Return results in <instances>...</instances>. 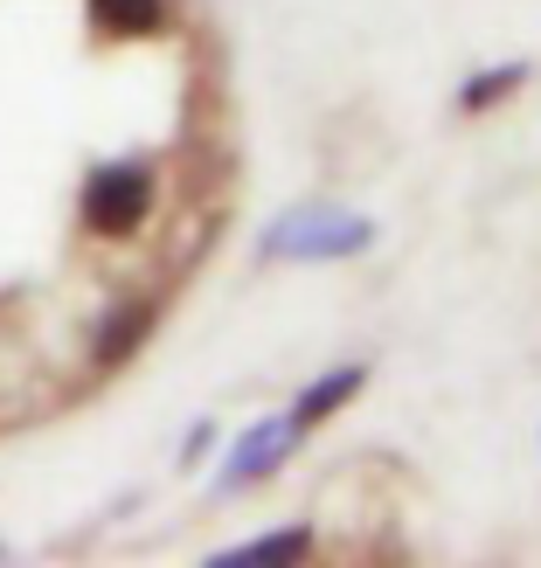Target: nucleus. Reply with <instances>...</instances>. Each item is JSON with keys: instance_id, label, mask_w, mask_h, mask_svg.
Masks as SVG:
<instances>
[{"instance_id": "3", "label": "nucleus", "mask_w": 541, "mask_h": 568, "mask_svg": "<svg viewBox=\"0 0 541 568\" xmlns=\"http://www.w3.org/2000/svg\"><path fill=\"white\" fill-rule=\"evenodd\" d=\"M153 326H160V298H119V305H111L104 320L91 326V367H98V375L126 367V361L153 339Z\"/></svg>"}, {"instance_id": "4", "label": "nucleus", "mask_w": 541, "mask_h": 568, "mask_svg": "<svg viewBox=\"0 0 541 568\" xmlns=\"http://www.w3.org/2000/svg\"><path fill=\"white\" fill-rule=\"evenodd\" d=\"M299 444V430H292V416L284 423H258L237 450H230V465H222V493H237V486H258V478H271L278 465H284V450Z\"/></svg>"}, {"instance_id": "9", "label": "nucleus", "mask_w": 541, "mask_h": 568, "mask_svg": "<svg viewBox=\"0 0 541 568\" xmlns=\"http://www.w3.org/2000/svg\"><path fill=\"white\" fill-rule=\"evenodd\" d=\"M209 444H216V430H209V423H194V430H188V444H181V465H194Z\"/></svg>"}, {"instance_id": "8", "label": "nucleus", "mask_w": 541, "mask_h": 568, "mask_svg": "<svg viewBox=\"0 0 541 568\" xmlns=\"http://www.w3.org/2000/svg\"><path fill=\"white\" fill-rule=\"evenodd\" d=\"M521 83H528V63H500V70H487V77H472L465 91H459V104H465V111H493L507 91H521Z\"/></svg>"}, {"instance_id": "6", "label": "nucleus", "mask_w": 541, "mask_h": 568, "mask_svg": "<svg viewBox=\"0 0 541 568\" xmlns=\"http://www.w3.org/2000/svg\"><path fill=\"white\" fill-rule=\"evenodd\" d=\"M305 555H312V527H278V534H264V541H250V548L216 555V568H284V561H305Z\"/></svg>"}, {"instance_id": "2", "label": "nucleus", "mask_w": 541, "mask_h": 568, "mask_svg": "<svg viewBox=\"0 0 541 568\" xmlns=\"http://www.w3.org/2000/svg\"><path fill=\"white\" fill-rule=\"evenodd\" d=\"M348 250H368V222L340 215V209H292L264 236V257H305V264L348 257Z\"/></svg>"}, {"instance_id": "7", "label": "nucleus", "mask_w": 541, "mask_h": 568, "mask_svg": "<svg viewBox=\"0 0 541 568\" xmlns=\"http://www.w3.org/2000/svg\"><path fill=\"white\" fill-rule=\"evenodd\" d=\"M91 14L104 36H153L167 28V0H91Z\"/></svg>"}, {"instance_id": "5", "label": "nucleus", "mask_w": 541, "mask_h": 568, "mask_svg": "<svg viewBox=\"0 0 541 568\" xmlns=\"http://www.w3.org/2000/svg\"><path fill=\"white\" fill-rule=\"evenodd\" d=\"M361 388H368V367H333V375H320V382H312L299 403H292V430H299V437L320 430V423H327L333 409H348Z\"/></svg>"}, {"instance_id": "1", "label": "nucleus", "mask_w": 541, "mask_h": 568, "mask_svg": "<svg viewBox=\"0 0 541 568\" xmlns=\"http://www.w3.org/2000/svg\"><path fill=\"white\" fill-rule=\"evenodd\" d=\"M153 202H160V181H153L147 160H104L83 181V230L126 243L153 222Z\"/></svg>"}]
</instances>
